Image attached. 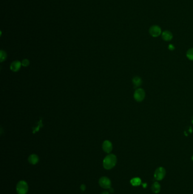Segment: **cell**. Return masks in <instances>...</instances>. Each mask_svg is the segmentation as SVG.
I'll return each mask as SVG.
<instances>
[{
	"label": "cell",
	"mask_w": 193,
	"mask_h": 194,
	"mask_svg": "<svg viewBox=\"0 0 193 194\" xmlns=\"http://www.w3.org/2000/svg\"><path fill=\"white\" fill-rule=\"evenodd\" d=\"M102 148L103 150L105 153H110L112 151L113 149L112 143L109 140H105L102 144Z\"/></svg>",
	"instance_id": "obj_8"
},
{
	"label": "cell",
	"mask_w": 193,
	"mask_h": 194,
	"mask_svg": "<svg viewBox=\"0 0 193 194\" xmlns=\"http://www.w3.org/2000/svg\"><path fill=\"white\" fill-rule=\"evenodd\" d=\"M133 84L134 85L135 87H138L142 84V80L141 77L138 76H135L133 78Z\"/></svg>",
	"instance_id": "obj_13"
},
{
	"label": "cell",
	"mask_w": 193,
	"mask_h": 194,
	"mask_svg": "<svg viewBox=\"0 0 193 194\" xmlns=\"http://www.w3.org/2000/svg\"><path fill=\"white\" fill-rule=\"evenodd\" d=\"M99 184L100 187L104 189H109L111 187V181L107 177H102L99 180Z\"/></svg>",
	"instance_id": "obj_6"
},
{
	"label": "cell",
	"mask_w": 193,
	"mask_h": 194,
	"mask_svg": "<svg viewBox=\"0 0 193 194\" xmlns=\"http://www.w3.org/2000/svg\"><path fill=\"white\" fill-rule=\"evenodd\" d=\"M16 190L18 194H26L28 190L27 183L25 180H20L16 186Z\"/></svg>",
	"instance_id": "obj_2"
},
{
	"label": "cell",
	"mask_w": 193,
	"mask_h": 194,
	"mask_svg": "<svg viewBox=\"0 0 193 194\" xmlns=\"http://www.w3.org/2000/svg\"><path fill=\"white\" fill-rule=\"evenodd\" d=\"M162 30L159 26L153 25L150 27L148 30V33L152 37L158 38L162 34Z\"/></svg>",
	"instance_id": "obj_3"
},
{
	"label": "cell",
	"mask_w": 193,
	"mask_h": 194,
	"mask_svg": "<svg viewBox=\"0 0 193 194\" xmlns=\"http://www.w3.org/2000/svg\"><path fill=\"white\" fill-rule=\"evenodd\" d=\"M109 190V192H110V193H113V192H114V189L112 188V187H110Z\"/></svg>",
	"instance_id": "obj_20"
},
{
	"label": "cell",
	"mask_w": 193,
	"mask_h": 194,
	"mask_svg": "<svg viewBox=\"0 0 193 194\" xmlns=\"http://www.w3.org/2000/svg\"><path fill=\"white\" fill-rule=\"evenodd\" d=\"M28 160L30 164L36 165L38 163V162L39 161V157L37 156V155H36L35 154H33L29 156Z\"/></svg>",
	"instance_id": "obj_10"
},
{
	"label": "cell",
	"mask_w": 193,
	"mask_h": 194,
	"mask_svg": "<svg viewBox=\"0 0 193 194\" xmlns=\"http://www.w3.org/2000/svg\"><path fill=\"white\" fill-rule=\"evenodd\" d=\"M117 157L113 154H109L107 155L104 159L103 165L104 169L110 170L113 169L117 163Z\"/></svg>",
	"instance_id": "obj_1"
},
{
	"label": "cell",
	"mask_w": 193,
	"mask_h": 194,
	"mask_svg": "<svg viewBox=\"0 0 193 194\" xmlns=\"http://www.w3.org/2000/svg\"><path fill=\"white\" fill-rule=\"evenodd\" d=\"M7 58V54L5 51L1 50L0 51V61L3 62Z\"/></svg>",
	"instance_id": "obj_15"
},
{
	"label": "cell",
	"mask_w": 193,
	"mask_h": 194,
	"mask_svg": "<svg viewBox=\"0 0 193 194\" xmlns=\"http://www.w3.org/2000/svg\"><path fill=\"white\" fill-rule=\"evenodd\" d=\"M161 38L163 41L165 42H170L172 40L173 38V34L171 31L169 30H164L162 32V34L161 35Z\"/></svg>",
	"instance_id": "obj_7"
},
{
	"label": "cell",
	"mask_w": 193,
	"mask_h": 194,
	"mask_svg": "<svg viewBox=\"0 0 193 194\" xmlns=\"http://www.w3.org/2000/svg\"><path fill=\"white\" fill-rule=\"evenodd\" d=\"M151 190L155 194H159L161 190V186L158 182H154L151 186Z\"/></svg>",
	"instance_id": "obj_11"
},
{
	"label": "cell",
	"mask_w": 193,
	"mask_h": 194,
	"mask_svg": "<svg viewBox=\"0 0 193 194\" xmlns=\"http://www.w3.org/2000/svg\"><path fill=\"white\" fill-rule=\"evenodd\" d=\"M80 188H81V190H82V191H84V190H86V186H85V185H81V187H80Z\"/></svg>",
	"instance_id": "obj_18"
},
{
	"label": "cell",
	"mask_w": 193,
	"mask_h": 194,
	"mask_svg": "<svg viewBox=\"0 0 193 194\" xmlns=\"http://www.w3.org/2000/svg\"><path fill=\"white\" fill-rule=\"evenodd\" d=\"M22 66V63L19 61L16 60L13 61L10 65V69L14 72H17L19 70Z\"/></svg>",
	"instance_id": "obj_9"
},
{
	"label": "cell",
	"mask_w": 193,
	"mask_h": 194,
	"mask_svg": "<svg viewBox=\"0 0 193 194\" xmlns=\"http://www.w3.org/2000/svg\"><path fill=\"white\" fill-rule=\"evenodd\" d=\"M166 174V170L163 167H159L155 170L154 173V178L156 180H163Z\"/></svg>",
	"instance_id": "obj_4"
},
{
	"label": "cell",
	"mask_w": 193,
	"mask_h": 194,
	"mask_svg": "<svg viewBox=\"0 0 193 194\" xmlns=\"http://www.w3.org/2000/svg\"><path fill=\"white\" fill-rule=\"evenodd\" d=\"M101 194H109V192L107 191H104L103 192L101 193Z\"/></svg>",
	"instance_id": "obj_19"
},
{
	"label": "cell",
	"mask_w": 193,
	"mask_h": 194,
	"mask_svg": "<svg viewBox=\"0 0 193 194\" xmlns=\"http://www.w3.org/2000/svg\"><path fill=\"white\" fill-rule=\"evenodd\" d=\"M130 183L132 186L134 187L139 186L142 184V180L140 178H133L130 180Z\"/></svg>",
	"instance_id": "obj_12"
},
{
	"label": "cell",
	"mask_w": 193,
	"mask_h": 194,
	"mask_svg": "<svg viewBox=\"0 0 193 194\" xmlns=\"http://www.w3.org/2000/svg\"><path fill=\"white\" fill-rule=\"evenodd\" d=\"M186 56L190 60L193 61V48L187 50L186 52Z\"/></svg>",
	"instance_id": "obj_14"
},
{
	"label": "cell",
	"mask_w": 193,
	"mask_h": 194,
	"mask_svg": "<svg viewBox=\"0 0 193 194\" xmlns=\"http://www.w3.org/2000/svg\"><path fill=\"white\" fill-rule=\"evenodd\" d=\"M192 160L193 161V157H192Z\"/></svg>",
	"instance_id": "obj_21"
},
{
	"label": "cell",
	"mask_w": 193,
	"mask_h": 194,
	"mask_svg": "<svg viewBox=\"0 0 193 194\" xmlns=\"http://www.w3.org/2000/svg\"><path fill=\"white\" fill-rule=\"evenodd\" d=\"M22 66L25 67H27L30 65V61L28 59H23L22 60Z\"/></svg>",
	"instance_id": "obj_16"
},
{
	"label": "cell",
	"mask_w": 193,
	"mask_h": 194,
	"mask_svg": "<svg viewBox=\"0 0 193 194\" xmlns=\"http://www.w3.org/2000/svg\"><path fill=\"white\" fill-rule=\"evenodd\" d=\"M146 97V93L142 88H138L134 94V98L136 102H141L143 101Z\"/></svg>",
	"instance_id": "obj_5"
},
{
	"label": "cell",
	"mask_w": 193,
	"mask_h": 194,
	"mask_svg": "<svg viewBox=\"0 0 193 194\" xmlns=\"http://www.w3.org/2000/svg\"><path fill=\"white\" fill-rule=\"evenodd\" d=\"M168 49H169V50H170V51H173V50H174L175 49V46H174L173 44H169V46H168Z\"/></svg>",
	"instance_id": "obj_17"
}]
</instances>
